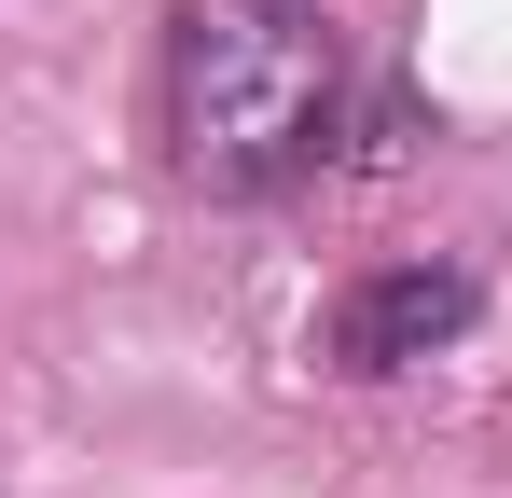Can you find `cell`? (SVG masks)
<instances>
[{"mask_svg":"<svg viewBox=\"0 0 512 498\" xmlns=\"http://www.w3.org/2000/svg\"><path fill=\"white\" fill-rule=\"evenodd\" d=\"M153 139L194 194H291L346 139V42L319 0H167Z\"/></svg>","mask_w":512,"mask_h":498,"instance_id":"6da1fadb","label":"cell"},{"mask_svg":"<svg viewBox=\"0 0 512 498\" xmlns=\"http://www.w3.org/2000/svg\"><path fill=\"white\" fill-rule=\"evenodd\" d=\"M485 319V277L471 263H374V277H346L333 319H319V374H346V388H374V374H416V360H443L457 332Z\"/></svg>","mask_w":512,"mask_h":498,"instance_id":"7a4b0ae2","label":"cell"}]
</instances>
